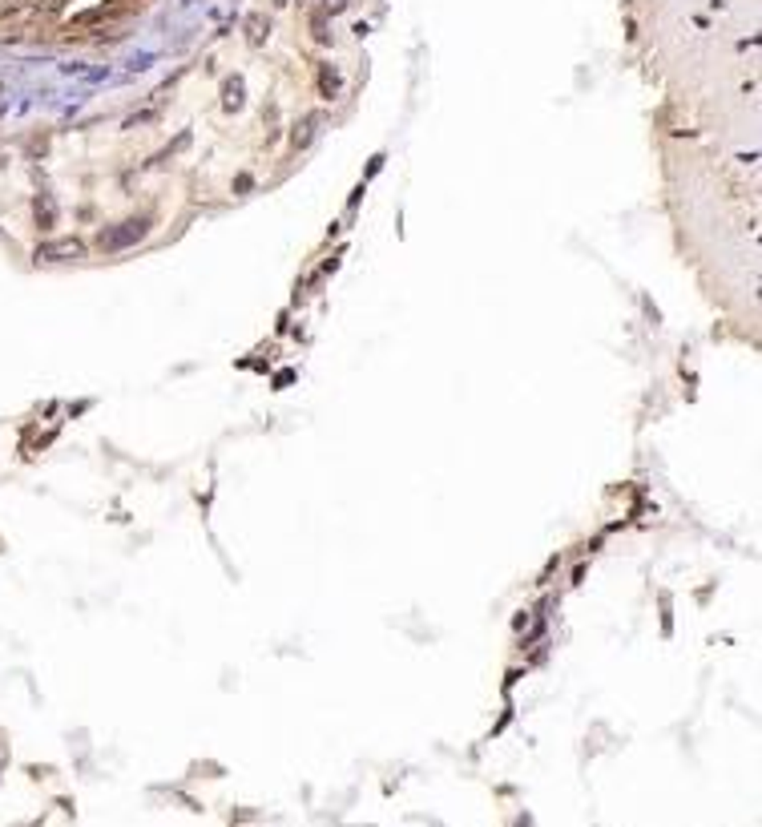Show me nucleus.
<instances>
[{
    "instance_id": "obj_2",
    "label": "nucleus",
    "mask_w": 762,
    "mask_h": 827,
    "mask_svg": "<svg viewBox=\"0 0 762 827\" xmlns=\"http://www.w3.org/2000/svg\"><path fill=\"white\" fill-rule=\"evenodd\" d=\"M81 255V242L77 238H61V242H45L41 251H37V259L45 262H65V259H77Z\"/></svg>"
},
{
    "instance_id": "obj_7",
    "label": "nucleus",
    "mask_w": 762,
    "mask_h": 827,
    "mask_svg": "<svg viewBox=\"0 0 762 827\" xmlns=\"http://www.w3.org/2000/svg\"><path fill=\"white\" fill-rule=\"evenodd\" d=\"M347 4H351V0H327V8H331V12H343Z\"/></svg>"
},
{
    "instance_id": "obj_4",
    "label": "nucleus",
    "mask_w": 762,
    "mask_h": 827,
    "mask_svg": "<svg viewBox=\"0 0 762 827\" xmlns=\"http://www.w3.org/2000/svg\"><path fill=\"white\" fill-rule=\"evenodd\" d=\"M53 222H57V206H53V198L45 194V198H37V226H41V230H48Z\"/></svg>"
},
{
    "instance_id": "obj_5",
    "label": "nucleus",
    "mask_w": 762,
    "mask_h": 827,
    "mask_svg": "<svg viewBox=\"0 0 762 827\" xmlns=\"http://www.w3.org/2000/svg\"><path fill=\"white\" fill-rule=\"evenodd\" d=\"M246 41H251L254 48H258L262 41H266V21H262L258 12H254V17H246Z\"/></svg>"
},
{
    "instance_id": "obj_6",
    "label": "nucleus",
    "mask_w": 762,
    "mask_h": 827,
    "mask_svg": "<svg viewBox=\"0 0 762 827\" xmlns=\"http://www.w3.org/2000/svg\"><path fill=\"white\" fill-rule=\"evenodd\" d=\"M319 85H323L327 97L339 93V77H335V69H331V65H323V73H319Z\"/></svg>"
},
{
    "instance_id": "obj_3",
    "label": "nucleus",
    "mask_w": 762,
    "mask_h": 827,
    "mask_svg": "<svg viewBox=\"0 0 762 827\" xmlns=\"http://www.w3.org/2000/svg\"><path fill=\"white\" fill-rule=\"evenodd\" d=\"M315 134H319V118H307L302 125H295V134H291V145H295V149H307Z\"/></svg>"
},
{
    "instance_id": "obj_8",
    "label": "nucleus",
    "mask_w": 762,
    "mask_h": 827,
    "mask_svg": "<svg viewBox=\"0 0 762 827\" xmlns=\"http://www.w3.org/2000/svg\"><path fill=\"white\" fill-rule=\"evenodd\" d=\"M275 4H287V0H275Z\"/></svg>"
},
{
    "instance_id": "obj_1",
    "label": "nucleus",
    "mask_w": 762,
    "mask_h": 827,
    "mask_svg": "<svg viewBox=\"0 0 762 827\" xmlns=\"http://www.w3.org/2000/svg\"><path fill=\"white\" fill-rule=\"evenodd\" d=\"M141 235H145V222H141V218H134V222L117 226V230H109V235H101V238H97V246H101V251H121V246L138 242Z\"/></svg>"
}]
</instances>
